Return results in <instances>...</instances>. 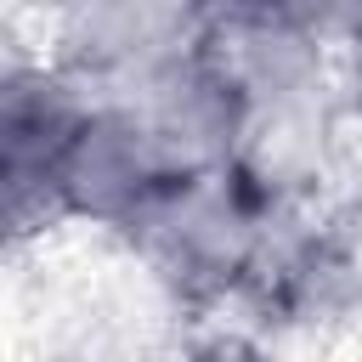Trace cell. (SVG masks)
<instances>
[{"label":"cell","mask_w":362,"mask_h":362,"mask_svg":"<svg viewBox=\"0 0 362 362\" xmlns=\"http://www.w3.org/2000/svg\"><path fill=\"white\" fill-rule=\"evenodd\" d=\"M272 198L238 170H187L170 175L130 221L124 232L153 260L158 277H170L187 294H226L249 283L272 249L266 232Z\"/></svg>","instance_id":"cell-1"},{"label":"cell","mask_w":362,"mask_h":362,"mask_svg":"<svg viewBox=\"0 0 362 362\" xmlns=\"http://www.w3.org/2000/svg\"><path fill=\"white\" fill-rule=\"evenodd\" d=\"M79 74H45V68H11L0 96V164H6V204L11 221H23L34 204L45 209V181L90 102H79Z\"/></svg>","instance_id":"cell-4"},{"label":"cell","mask_w":362,"mask_h":362,"mask_svg":"<svg viewBox=\"0 0 362 362\" xmlns=\"http://www.w3.org/2000/svg\"><path fill=\"white\" fill-rule=\"evenodd\" d=\"M221 0H68L62 68L79 79H147L192 51Z\"/></svg>","instance_id":"cell-3"},{"label":"cell","mask_w":362,"mask_h":362,"mask_svg":"<svg viewBox=\"0 0 362 362\" xmlns=\"http://www.w3.org/2000/svg\"><path fill=\"white\" fill-rule=\"evenodd\" d=\"M175 170L164 164L136 102H90L45 181V209L96 226H124Z\"/></svg>","instance_id":"cell-2"},{"label":"cell","mask_w":362,"mask_h":362,"mask_svg":"<svg viewBox=\"0 0 362 362\" xmlns=\"http://www.w3.org/2000/svg\"><path fill=\"white\" fill-rule=\"evenodd\" d=\"M322 40H351L362 45V0H288Z\"/></svg>","instance_id":"cell-5"}]
</instances>
